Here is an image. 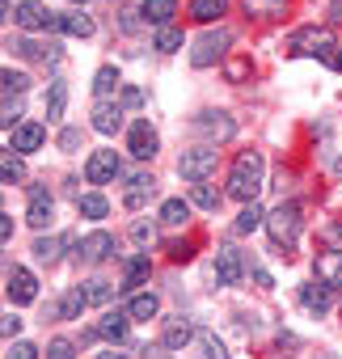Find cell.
Here are the masks:
<instances>
[{"label": "cell", "mask_w": 342, "mask_h": 359, "mask_svg": "<svg viewBox=\"0 0 342 359\" xmlns=\"http://www.w3.org/2000/svg\"><path fill=\"white\" fill-rule=\"evenodd\" d=\"M262 169H266V161H262V152H258V148L237 152L233 173H228V195H233V199H241V203H254V199H258V191H262Z\"/></svg>", "instance_id": "1"}, {"label": "cell", "mask_w": 342, "mask_h": 359, "mask_svg": "<svg viewBox=\"0 0 342 359\" xmlns=\"http://www.w3.org/2000/svg\"><path fill=\"white\" fill-rule=\"evenodd\" d=\"M300 224H304V216H300V203H283L279 199V208L275 212H266V233H271V245L279 250V254H292L296 250V241H300Z\"/></svg>", "instance_id": "2"}, {"label": "cell", "mask_w": 342, "mask_h": 359, "mask_svg": "<svg viewBox=\"0 0 342 359\" xmlns=\"http://www.w3.org/2000/svg\"><path fill=\"white\" fill-rule=\"evenodd\" d=\"M220 165V148L216 144H199V148H186L182 161H178V173L186 177V182H207V177L216 173Z\"/></svg>", "instance_id": "3"}, {"label": "cell", "mask_w": 342, "mask_h": 359, "mask_svg": "<svg viewBox=\"0 0 342 359\" xmlns=\"http://www.w3.org/2000/svg\"><path fill=\"white\" fill-rule=\"evenodd\" d=\"M287 47H292V55H317V60H329L338 43H334V34H329L325 26H304V30L292 34Z\"/></svg>", "instance_id": "4"}, {"label": "cell", "mask_w": 342, "mask_h": 359, "mask_svg": "<svg viewBox=\"0 0 342 359\" xmlns=\"http://www.w3.org/2000/svg\"><path fill=\"white\" fill-rule=\"evenodd\" d=\"M228 43H233V34H228L224 26H216V30L199 34V39H195V47H191V64H195V68H212L216 60H224V55H228Z\"/></svg>", "instance_id": "5"}, {"label": "cell", "mask_w": 342, "mask_h": 359, "mask_svg": "<svg viewBox=\"0 0 342 359\" xmlns=\"http://www.w3.org/2000/svg\"><path fill=\"white\" fill-rule=\"evenodd\" d=\"M191 131H195V135H207L212 144H224V140H233L237 123H233L224 110H203V114L191 118Z\"/></svg>", "instance_id": "6"}, {"label": "cell", "mask_w": 342, "mask_h": 359, "mask_svg": "<svg viewBox=\"0 0 342 359\" xmlns=\"http://www.w3.org/2000/svg\"><path fill=\"white\" fill-rule=\"evenodd\" d=\"M5 296H9V304H34V300H39V279H34L26 266H9V275H5Z\"/></svg>", "instance_id": "7"}, {"label": "cell", "mask_w": 342, "mask_h": 359, "mask_svg": "<svg viewBox=\"0 0 342 359\" xmlns=\"http://www.w3.org/2000/svg\"><path fill=\"white\" fill-rule=\"evenodd\" d=\"M123 173V161H118V152L114 148H97L89 161H85V177H89V182H114V177Z\"/></svg>", "instance_id": "8"}, {"label": "cell", "mask_w": 342, "mask_h": 359, "mask_svg": "<svg viewBox=\"0 0 342 359\" xmlns=\"http://www.w3.org/2000/svg\"><path fill=\"white\" fill-rule=\"evenodd\" d=\"M127 148H131V156H135V161H152V156L160 152V135L148 127V118L131 123V131H127Z\"/></svg>", "instance_id": "9"}, {"label": "cell", "mask_w": 342, "mask_h": 359, "mask_svg": "<svg viewBox=\"0 0 342 359\" xmlns=\"http://www.w3.org/2000/svg\"><path fill=\"white\" fill-rule=\"evenodd\" d=\"M13 22H18L22 30H60V18H55L47 5H39V0H26V5H18Z\"/></svg>", "instance_id": "10"}, {"label": "cell", "mask_w": 342, "mask_h": 359, "mask_svg": "<svg viewBox=\"0 0 342 359\" xmlns=\"http://www.w3.org/2000/svg\"><path fill=\"white\" fill-rule=\"evenodd\" d=\"M191 338H195L191 317H182V313H178V317H165V321H160V346H165V351H182Z\"/></svg>", "instance_id": "11"}, {"label": "cell", "mask_w": 342, "mask_h": 359, "mask_svg": "<svg viewBox=\"0 0 342 359\" xmlns=\"http://www.w3.org/2000/svg\"><path fill=\"white\" fill-rule=\"evenodd\" d=\"M241 271H245V262H241V250L237 245H220L216 250V283H241Z\"/></svg>", "instance_id": "12"}, {"label": "cell", "mask_w": 342, "mask_h": 359, "mask_svg": "<svg viewBox=\"0 0 342 359\" xmlns=\"http://www.w3.org/2000/svg\"><path fill=\"white\" fill-rule=\"evenodd\" d=\"M300 304H304L313 317H325V313L334 309V287H329V283H321V279H313V283H304V287H300Z\"/></svg>", "instance_id": "13"}, {"label": "cell", "mask_w": 342, "mask_h": 359, "mask_svg": "<svg viewBox=\"0 0 342 359\" xmlns=\"http://www.w3.org/2000/svg\"><path fill=\"white\" fill-rule=\"evenodd\" d=\"M127 182H131V191L123 195V208H131V212H139L152 195H156V177L148 173V169H139V173H131L127 177Z\"/></svg>", "instance_id": "14"}, {"label": "cell", "mask_w": 342, "mask_h": 359, "mask_svg": "<svg viewBox=\"0 0 342 359\" xmlns=\"http://www.w3.org/2000/svg\"><path fill=\"white\" fill-rule=\"evenodd\" d=\"M51 216H55V199H51V191H47V187H30L26 220H30L34 229H47V224H51Z\"/></svg>", "instance_id": "15"}, {"label": "cell", "mask_w": 342, "mask_h": 359, "mask_svg": "<svg viewBox=\"0 0 342 359\" xmlns=\"http://www.w3.org/2000/svg\"><path fill=\"white\" fill-rule=\"evenodd\" d=\"M43 144H47V131H43L39 123H22V127H13V135H9V148H13V152H22V156L39 152Z\"/></svg>", "instance_id": "16"}, {"label": "cell", "mask_w": 342, "mask_h": 359, "mask_svg": "<svg viewBox=\"0 0 342 359\" xmlns=\"http://www.w3.org/2000/svg\"><path fill=\"white\" fill-rule=\"evenodd\" d=\"M110 254H114V237H110V233H89V237L81 241V262H89V266L106 262Z\"/></svg>", "instance_id": "17"}, {"label": "cell", "mask_w": 342, "mask_h": 359, "mask_svg": "<svg viewBox=\"0 0 342 359\" xmlns=\"http://www.w3.org/2000/svg\"><path fill=\"white\" fill-rule=\"evenodd\" d=\"M72 245V233H60V237H39L34 241V262H43V266H55L60 258H64V250Z\"/></svg>", "instance_id": "18"}, {"label": "cell", "mask_w": 342, "mask_h": 359, "mask_svg": "<svg viewBox=\"0 0 342 359\" xmlns=\"http://www.w3.org/2000/svg\"><path fill=\"white\" fill-rule=\"evenodd\" d=\"M97 334L110 338V342H127V334H131V313H127V309H110V313L97 321Z\"/></svg>", "instance_id": "19"}, {"label": "cell", "mask_w": 342, "mask_h": 359, "mask_svg": "<svg viewBox=\"0 0 342 359\" xmlns=\"http://www.w3.org/2000/svg\"><path fill=\"white\" fill-rule=\"evenodd\" d=\"M313 271H317V279H321V283L338 287V283H342V250H321V254H317V262H313Z\"/></svg>", "instance_id": "20"}, {"label": "cell", "mask_w": 342, "mask_h": 359, "mask_svg": "<svg viewBox=\"0 0 342 359\" xmlns=\"http://www.w3.org/2000/svg\"><path fill=\"white\" fill-rule=\"evenodd\" d=\"M174 13H178V0H144V5H139V18L148 26H156V30L174 22Z\"/></svg>", "instance_id": "21"}, {"label": "cell", "mask_w": 342, "mask_h": 359, "mask_svg": "<svg viewBox=\"0 0 342 359\" xmlns=\"http://www.w3.org/2000/svg\"><path fill=\"white\" fill-rule=\"evenodd\" d=\"M118 127H123V106H118V102H97V106H93V131L114 135Z\"/></svg>", "instance_id": "22"}, {"label": "cell", "mask_w": 342, "mask_h": 359, "mask_svg": "<svg viewBox=\"0 0 342 359\" xmlns=\"http://www.w3.org/2000/svg\"><path fill=\"white\" fill-rule=\"evenodd\" d=\"M13 47H18V55H26V60H39V64H60V47H55V43H39V39H18Z\"/></svg>", "instance_id": "23"}, {"label": "cell", "mask_w": 342, "mask_h": 359, "mask_svg": "<svg viewBox=\"0 0 342 359\" xmlns=\"http://www.w3.org/2000/svg\"><path fill=\"white\" fill-rule=\"evenodd\" d=\"M148 275H152V258H148V254H135V258H127V266H123V283H118V287H123V292H135Z\"/></svg>", "instance_id": "24"}, {"label": "cell", "mask_w": 342, "mask_h": 359, "mask_svg": "<svg viewBox=\"0 0 342 359\" xmlns=\"http://www.w3.org/2000/svg\"><path fill=\"white\" fill-rule=\"evenodd\" d=\"M85 304H89L85 287H68V292L60 296V304H55V317H60V321H76V317L85 313Z\"/></svg>", "instance_id": "25"}, {"label": "cell", "mask_w": 342, "mask_h": 359, "mask_svg": "<svg viewBox=\"0 0 342 359\" xmlns=\"http://www.w3.org/2000/svg\"><path fill=\"white\" fill-rule=\"evenodd\" d=\"M76 212H81L85 220H106V216H110V203H106V195L85 191V195H76Z\"/></svg>", "instance_id": "26"}, {"label": "cell", "mask_w": 342, "mask_h": 359, "mask_svg": "<svg viewBox=\"0 0 342 359\" xmlns=\"http://www.w3.org/2000/svg\"><path fill=\"white\" fill-rule=\"evenodd\" d=\"M0 182H26V165H22V152H13V148H5L0 152Z\"/></svg>", "instance_id": "27"}, {"label": "cell", "mask_w": 342, "mask_h": 359, "mask_svg": "<svg viewBox=\"0 0 342 359\" xmlns=\"http://www.w3.org/2000/svg\"><path fill=\"white\" fill-rule=\"evenodd\" d=\"M186 220H191V203L186 199H165L160 203V224L165 229H182Z\"/></svg>", "instance_id": "28"}, {"label": "cell", "mask_w": 342, "mask_h": 359, "mask_svg": "<svg viewBox=\"0 0 342 359\" xmlns=\"http://www.w3.org/2000/svg\"><path fill=\"white\" fill-rule=\"evenodd\" d=\"M191 203H195V208H203V212H220L224 191H216L212 182H195V187H191Z\"/></svg>", "instance_id": "29"}, {"label": "cell", "mask_w": 342, "mask_h": 359, "mask_svg": "<svg viewBox=\"0 0 342 359\" xmlns=\"http://www.w3.org/2000/svg\"><path fill=\"white\" fill-rule=\"evenodd\" d=\"M127 313H131V321H148V317L160 313V300H156L152 292H135V296L127 300Z\"/></svg>", "instance_id": "30"}, {"label": "cell", "mask_w": 342, "mask_h": 359, "mask_svg": "<svg viewBox=\"0 0 342 359\" xmlns=\"http://www.w3.org/2000/svg\"><path fill=\"white\" fill-rule=\"evenodd\" d=\"M228 13V0H191V18L195 22H220Z\"/></svg>", "instance_id": "31"}, {"label": "cell", "mask_w": 342, "mask_h": 359, "mask_svg": "<svg viewBox=\"0 0 342 359\" xmlns=\"http://www.w3.org/2000/svg\"><path fill=\"white\" fill-rule=\"evenodd\" d=\"M60 30L72 39H89L93 34V18L89 13H60Z\"/></svg>", "instance_id": "32"}, {"label": "cell", "mask_w": 342, "mask_h": 359, "mask_svg": "<svg viewBox=\"0 0 342 359\" xmlns=\"http://www.w3.org/2000/svg\"><path fill=\"white\" fill-rule=\"evenodd\" d=\"M245 18H279L287 9V0H241Z\"/></svg>", "instance_id": "33"}, {"label": "cell", "mask_w": 342, "mask_h": 359, "mask_svg": "<svg viewBox=\"0 0 342 359\" xmlns=\"http://www.w3.org/2000/svg\"><path fill=\"white\" fill-rule=\"evenodd\" d=\"M182 43H186V39H182V30H178V26H160V30H156V39H152V47H156V51H165V55H174Z\"/></svg>", "instance_id": "34"}, {"label": "cell", "mask_w": 342, "mask_h": 359, "mask_svg": "<svg viewBox=\"0 0 342 359\" xmlns=\"http://www.w3.org/2000/svg\"><path fill=\"white\" fill-rule=\"evenodd\" d=\"M118 81H123V76H118V68H110V64H106V68H97V76H93V93L106 102V97L118 89Z\"/></svg>", "instance_id": "35"}, {"label": "cell", "mask_w": 342, "mask_h": 359, "mask_svg": "<svg viewBox=\"0 0 342 359\" xmlns=\"http://www.w3.org/2000/svg\"><path fill=\"white\" fill-rule=\"evenodd\" d=\"M68 106V81H51V93H47V118H60Z\"/></svg>", "instance_id": "36"}, {"label": "cell", "mask_w": 342, "mask_h": 359, "mask_svg": "<svg viewBox=\"0 0 342 359\" xmlns=\"http://www.w3.org/2000/svg\"><path fill=\"white\" fill-rule=\"evenodd\" d=\"M262 220H266V212H262V208H258V203H245V208H241V216H237V224H233V229H237V233H254V229H258V224H262Z\"/></svg>", "instance_id": "37"}, {"label": "cell", "mask_w": 342, "mask_h": 359, "mask_svg": "<svg viewBox=\"0 0 342 359\" xmlns=\"http://www.w3.org/2000/svg\"><path fill=\"white\" fill-rule=\"evenodd\" d=\"M0 114H5V118H0V123H5L9 131H13V127H22V114H26V106H22V97H13V93H5V110H0Z\"/></svg>", "instance_id": "38"}, {"label": "cell", "mask_w": 342, "mask_h": 359, "mask_svg": "<svg viewBox=\"0 0 342 359\" xmlns=\"http://www.w3.org/2000/svg\"><path fill=\"white\" fill-rule=\"evenodd\" d=\"M0 81H5V93H18V97L30 89V76L18 72V68H5V72H0Z\"/></svg>", "instance_id": "39"}, {"label": "cell", "mask_w": 342, "mask_h": 359, "mask_svg": "<svg viewBox=\"0 0 342 359\" xmlns=\"http://www.w3.org/2000/svg\"><path fill=\"white\" fill-rule=\"evenodd\" d=\"M199 346H203V355H207V359H233V355L224 351V342H220L216 334H207V330L199 334Z\"/></svg>", "instance_id": "40"}, {"label": "cell", "mask_w": 342, "mask_h": 359, "mask_svg": "<svg viewBox=\"0 0 342 359\" xmlns=\"http://www.w3.org/2000/svg\"><path fill=\"white\" fill-rule=\"evenodd\" d=\"M110 292H114V287H110L106 279H89V283H85V296H89V304H106V300H110Z\"/></svg>", "instance_id": "41"}, {"label": "cell", "mask_w": 342, "mask_h": 359, "mask_svg": "<svg viewBox=\"0 0 342 359\" xmlns=\"http://www.w3.org/2000/svg\"><path fill=\"white\" fill-rule=\"evenodd\" d=\"M81 144H85L81 127H64V131H60V148H64V152H81Z\"/></svg>", "instance_id": "42"}, {"label": "cell", "mask_w": 342, "mask_h": 359, "mask_svg": "<svg viewBox=\"0 0 342 359\" xmlns=\"http://www.w3.org/2000/svg\"><path fill=\"white\" fill-rule=\"evenodd\" d=\"M76 355V346L68 342V338H55L51 346H47V359H72Z\"/></svg>", "instance_id": "43"}, {"label": "cell", "mask_w": 342, "mask_h": 359, "mask_svg": "<svg viewBox=\"0 0 342 359\" xmlns=\"http://www.w3.org/2000/svg\"><path fill=\"white\" fill-rule=\"evenodd\" d=\"M131 237H135L139 245H152V237H156V229H152L148 220H135V224H131Z\"/></svg>", "instance_id": "44"}, {"label": "cell", "mask_w": 342, "mask_h": 359, "mask_svg": "<svg viewBox=\"0 0 342 359\" xmlns=\"http://www.w3.org/2000/svg\"><path fill=\"white\" fill-rule=\"evenodd\" d=\"M5 359H39V346H34V342H13Z\"/></svg>", "instance_id": "45"}, {"label": "cell", "mask_w": 342, "mask_h": 359, "mask_svg": "<svg viewBox=\"0 0 342 359\" xmlns=\"http://www.w3.org/2000/svg\"><path fill=\"white\" fill-rule=\"evenodd\" d=\"M254 72V64L249 60H228V81H245Z\"/></svg>", "instance_id": "46"}, {"label": "cell", "mask_w": 342, "mask_h": 359, "mask_svg": "<svg viewBox=\"0 0 342 359\" xmlns=\"http://www.w3.org/2000/svg\"><path fill=\"white\" fill-rule=\"evenodd\" d=\"M118 106H127V110H139V106H144V93H139V89H131V85H127V89H123V93H118Z\"/></svg>", "instance_id": "47"}, {"label": "cell", "mask_w": 342, "mask_h": 359, "mask_svg": "<svg viewBox=\"0 0 342 359\" xmlns=\"http://www.w3.org/2000/svg\"><path fill=\"white\" fill-rule=\"evenodd\" d=\"M169 258H174V262H186V258H195V245H191V241H174V245H169Z\"/></svg>", "instance_id": "48"}, {"label": "cell", "mask_w": 342, "mask_h": 359, "mask_svg": "<svg viewBox=\"0 0 342 359\" xmlns=\"http://www.w3.org/2000/svg\"><path fill=\"white\" fill-rule=\"evenodd\" d=\"M0 241H5V245L13 241V216L9 212H0Z\"/></svg>", "instance_id": "49"}, {"label": "cell", "mask_w": 342, "mask_h": 359, "mask_svg": "<svg viewBox=\"0 0 342 359\" xmlns=\"http://www.w3.org/2000/svg\"><path fill=\"white\" fill-rule=\"evenodd\" d=\"M0 330H5V338H13V334L22 330V317H13V313H9V317H5V325H0Z\"/></svg>", "instance_id": "50"}, {"label": "cell", "mask_w": 342, "mask_h": 359, "mask_svg": "<svg viewBox=\"0 0 342 359\" xmlns=\"http://www.w3.org/2000/svg\"><path fill=\"white\" fill-rule=\"evenodd\" d=\"M139 26V18H135V9H123V30H135Z\"/></svg>", "instance_id": "51"}, {"label": "cell", "mask_w": 342, "mask_h": 359, "mask_svg": "<svg viewBox=\"0 0 342 359\" xmlns=\"http://www.w3.org/2000/svg\"><path fill=\"white\" fill-rule=\"evenodd\" d=\"M254 283H258V287H275V283H271V275H266L262 266H254Z\"/></svg>", "instance_id": "52"}, {"label": "cell", "mask_w": 342, "mask_h": 359, "mask_svg": "<svg viewBox=\"0 0 342 359\" xmlns=\"http://www.w3.org/2000/svg\"><path fill=\"white\" fill-rule=\"evenodd\" d=\"M325 64H329V68H334V72H342V43H338V47H334V55H329V60H325Z\"/></svg>", "instance_id": "53"}, {"label": "cell", "mask_w": 342, "mask_h": 359, "mask_svg": "<svg viewBox=\"0 0 342 359\" xmlns=\"http://www.w3.org/2000/svg\"><path fill=\"white\" fill-rule=\"evenodd\" d=\"M325 237H329V241H334V245H338V250H342V224H334V229H329V233H325Z\"/></svg>", "instance_id": "54"}, {"label": "cell", "mask_w": 342, "mask_h": 359, "mask_svg": "<svg viewBox=\"0 0 342 359\" xmlns=\"http://www.w3.org/2000/svg\"><path fill=\"white\" fill-rule=\"evenodd\" d=\"M97 359H127V355H123V351H102Z\"/></svg>", "instance_id": "55"}, {"label": "cell", "mask_w": 342, "mask_h": 359, "mask_svg": "<svg viewBox=\"0 0 342 359\" xmlns=\"http://www.w3.org/2000/svg\"><path fill=\"white\" fill-rule=\"evenodd\" d=\"M317 359H342L338 351H317Z\"/></svg>", "instance_id": "56"}, {"label": "cell", "mask_w": 342, "mask_h": 359, "mask_svg": "<svg viewBox=\"0 0 342 359\" xmlns=\"http://www.w3.org/2000/svg\"><path fill=\"white\" fill-rule=\"evenodd\" d=\"M334 18H342V0H334Z\"/></svg>", "instance_id": "57"}, {"label": "cell", "mask_w": 342, "mask_h": 359, "mask_svg": "<svg viewBox=\"0 0 342 359\" xmlns=\"http://www.w3.org/2000/svg\"><path fill=\"white\" fill-rule=\"evenodd\" d=\"M334 173H342V156H338V161H334Z\"/></svg>", "instance_id": "58"}, {"label": "cell", "mask_w": 342, "mask_h": 359, "mask_svg": "<svg viewBox=\"0 0 342 359\" xmlns=\"http://www.w3.org/2000/svg\"><path fill=\"white\" fill-rule=\"evenodd\" d=\"M72 5H85V0H72Z\"/></svg>", "instance_id": "59"}]
</instances>
